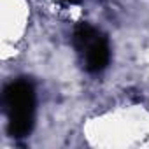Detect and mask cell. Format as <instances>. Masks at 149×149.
<instances>
[{
  "label": "cell",
  "instance_id": "obj_1",
  "mask_svg": "<svg viewBox=\"0 0 149 149\" xmlns=\"http://www.w3.org/2000/svg\"><path fill=\"white\" fill-rule=\"evenodd\" d=\"M7 130L13 137H26L35 121V90L26 79H16L4 90Z\"/></svg>",
  "mask_w": 149,
  "mask_h": 149
},
{
  "label": "cell",
  "instance_id": "obj_2",
  "mask_svg": "<svg viewBox=\"0 0 149 149\" xmlns=\"http://www.w3.org/2000/svg\"><path fill=\"white\" fill-rule=\"evenodd\" d=\"M74 47L83 56L84 68L91 74H98L107 68L111 61V47L107 37L88 23H79L72 37Z\"/></svg>",
  "mask_w": 149,
  "mask_h": 149
},
{
  "label": "cell",
  "instance_id": "obj_3",
  "mask_svg": "<svg viewBox=\"0 0 149 149\" xmlns=\"http://www.w3.org/2000/svg\"><path fill=\"white\" fill-rule=\"evenodd\" d=\"M63 2H68V4H79L81 0H63Z\"/></svg>",
  "mask_w": 149,
  "mask_h": 149
}]
</instances>
